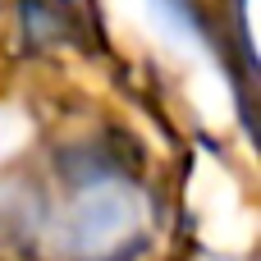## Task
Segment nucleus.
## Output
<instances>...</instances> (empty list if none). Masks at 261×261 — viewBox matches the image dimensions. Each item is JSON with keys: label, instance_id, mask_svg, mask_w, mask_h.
I'll return each mask as SVG.
<instances>
[{"label": "nucleus", "instance_id": "1", "mask_svg": "<svg viewBox=\"0 0 261 261\" xmlns=\"http://www.w3.org/2000/svg\"><path fill=\"white\" fill-rule=\"evenodd\" d=\"M142 243V202L128 188L101 184L73 202L64 220V252L73 261H115Z\"/></svg>", "mask_w": 261, "mask_h": 261}, {"label": "nucleus", "instance_id": "2", "mask_svg": "<svg viewBox=\"0 0 261 261\" xmlns=\"http://www.w3.org/2000/svg\"><path fill=\"white\" fill-rule=\"evenodd\" d=\"M23 28H28L32 41L55 46V41H69L73 37L78 18H73V9L64 0H23Z\"/></svg>", "mask_w": 261, "mask_h": 261}]
</instances>
